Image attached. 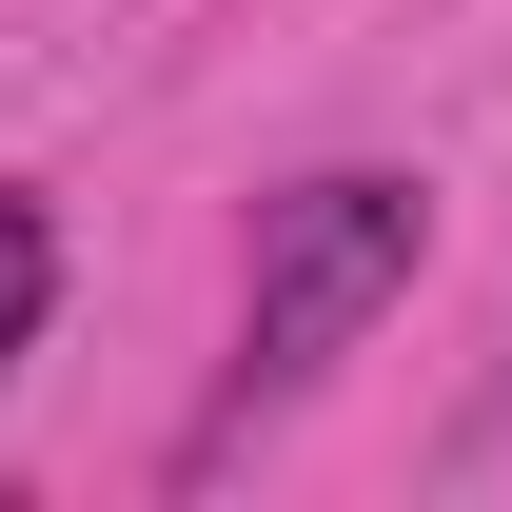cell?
Masks as SVG:
<instances>
[{
  "instance_id": "cell-1",
  "label": "cell",
  "mask_w": 512,
  "mask_h": 512,
  "mask_svg": "<svg viewBox=\"0 0 512 512\" xmlns=\"http://www.w3.org/2000/svg\"><path fill=\"white\" fill-rule=\"evenodd\" d=\"M414 256H434V197L414 178H296V197H256V296H237V394H217V434L237 414H276V394H316L355 335L414 296Z\"/></svg>"
},
{
  "instance_id": "cell-2",
  "label": "cell",
  "mask_w": 512,
  "mask_h": 512,
  "mask_svg": "<svg viewBox=\"0 0 512 512\" xmlns=\"http://www.w3.org/2000/svg\"><path fill=\"white\" fill-rule=\"evenodd\" d=\"M40 296H60V217H40V197H0V375H20Z\"/></svg>"
}]
</instances>
